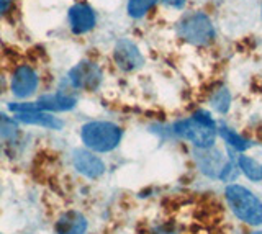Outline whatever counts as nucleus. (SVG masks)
<instances>
[{
	"label": "nucleus",
	"instance_id": "f257e3e1",
	"mask_svg": "<svg viewBox=\"0 0 262 234\" xmlns=\"http://www.w3.org/2000/svg\"><path fill=\"white\" fill-rule=\"evenodd\" d=\"M174 131L199 149H210L216 141V123L208 111H196L192 118L180 120L174 125Z\"/></svg>",
	"mask_w": 262,
	"mask_h": 234
},
{
	"label": "nucleus",
	"instance_id": "f03ea898",
	"mask_svg": "<svg viewBox=\"0 0 262 234\" xmlns=\"http://www.w3.org/2000/svg\"><path fill=\"white\" fill-rule=\"evenodd\" d=\"M225 195L231 212L241 221L252 226L262 224V201L249 189L233 183L226 189Z\"/></svg>",
	"mask_w": 262,
	"mask_h": 234
},
{
	"label": "nucleus",
	"instance_id": "7ed1b4c3",
	"mask_svg": "<svg viewBox=\"0 0 262 234\" xmlns=\"http://www.w3.org/2000/svg\"><path fill=\"white\" fill-rule=\"evenodd\" d=\"M121 136V128L108 122H90L80 131L82 143L94 152L113 151L120 144Z\"/></svg>",
	"mask_w": 262,
	"mask_h": 234
},
{
	"label": "nucleus",
	"instance_id": "20e7f679",
	"mask_svg": "<svg viewBox=\"0 0 262 234\" xmlns=\"http://www.w3.org/2000/svg\"><path fill=\"white\" fill-rule=\"evenodd\" d=\"M177 31L179 36L185 39L187 43L199 44V46L208 44L215 38V28H213L210 18L200 12L187 15L185 18L180 20Z\"/></svg>",
	"mask_w": 262,
	"mask_h": 234
},
{
	"label": "nucleus",
	"instance_id": "39448f33",
	"mask_svg": "<svg viewBox=\"0 0 262 234\" xmlns=\"http://www.w3.org/2000/svg\"><path fill=\"white\" fill-rule=\"evenodd\" d=\"M69 82L80 90H95L102 82V71L95 62L82 61L71 69Z\"/></svg>",
	"mask_w": 262,
	"mask_h": 234
},
{
	"label": "nucleus",
	"instance_id": "423d86ee",
	"mask_svg": "<svg viewBox=\"0 0 262 234\" xmlns=\"http://www.w3.org/2000/svg\"><path fill=\"white\" fill-rule=\"evenodd\" d=\"M115 61L121 71H136L143 66V56L139 53L138 46L128 39H121L115 46Z\"/></svg>",
	"mask_w": 262,
	"mask_h": 234
},
{
	"label": "nucleus",
	"instance_id": "0eeeda50",
	"mask_svg": "<svg viewBox=\"0 0 262 234\" xmlns=\"http://www.w3.org/2000/svg\"><path fill=\"white\" fill-rule=\"evenodd\" d=\"M38 88V76L30 66H20L15 71L12 77V92L18 99H27V97L35 93Z\"/></svg>",
	"mask_w": 262,
	"mask_h": 234
},
{
	"label": "nucleus",
	"instance_id": "6e6552de",
	"mask_svg": "<svg viewBox=\"0 0 262 234\" xmlns=\"http://www.w3.org/2000/svg\"><path fill=\"white\" fill-rule=\"evenodd\" d=\"M69 25L76 35L87 33L95 25V13L85 4H76L69 9Z\"/></svg>",
	"mask_w": 262,
	"mask_h": 234
},
{
	"label": "nucleus",
	"instance_id": "1a4fd4ad",
	"mask_svg": "<svg viewBox=\"0 0 262 234\" xmlns=\"http://www.w3.org/2000/svg\"><path fill=\"white\" fill-rule=\"evenodd\" d=\"M74 167L85 177H90V179H97L105 172L103 160L90 151L79 149L74 152Z\"/></svg>",
	"mask_w": 262,
	"mask_h": 234
},
{
	"label": "nucleus",
	"instance_id": "9d476101",
	"mask_svg": "<svg viewBox=\"0 0 262 234\" xmlns=\"http://www.w3.org/2000/svg\"><path fill=\"white\" fill-rule=\"evenodd\" d=\"M210 149H202L200 154L196 156V164H199L200 171L205 175L220 179V175H221V172H223V169H225L228 160H223L220 151H210Z\"/></svg>",
	"mask_w": 262,
	"mask_h": 234
},
{
	"label": "nucleus",
	"instance_id": "9b49d317",
	"mask_svg": "<svg viewBox=\"0 0 262 234\" xmlns=\"http://www.w3.org/2000/svg\"><path fill=\"white\" fill-rule=\"evenodd\" d=\"M56 234H85L87 220L79 212H68L56 221Z\"/></svg>",
	"mask_w": 262,
	"mask_h": 234
},
{
	"label": "nucleus",
	"instance_id": "f8f14e48",
	"mask_svg": "<svg viewBox=\"0 0 262 234\" xmlns=\"http://www.w3.org/2000/svg\"><path fill=\"white\" fill-rule=\"evenodd\" d=\"M15 120H18L21 123L27 125H38L43 128H49V130H61L62 122L59 118L53 116L48 111H31V113H16Z\"/></svg>",
	"mask_w": 262,
	"mask_h": 234
},
{
	"label": "nucleus",
	"instance_id": "ddd939ff",
	"mask_svg": "<svg viewBox=\"0 0 262 234\" xmlns=\"http://www.w3.org/2000/svg\"><path fill=\"white\" fill-rule=\"evenodd\" d=\"M36 103L38 110L41 111H66L74 108L76 105V99L64 93H56V95H45Z\"/></svg>",
	"mask_w": 262,
	"mask_h": 234
},
{
	"label": "nucleus",
	"instance_id": "4468645a",
	"mask_svg": "<svg viewBox=\"0 0 262 234\" xmlns=\"http://www.w3.org/2000/svg\"><path fill=\"white\" fill-rule=\"evenodd\" d=\"M237 167L246 174V177L251 180H262V164H259L257 160H254L249 156H239L237 159Z\"/></svg>",
	"mask_w": 262,
	"mask_h": 234
},
{
	"label": "nucleus",
	"instance_id": "2eb2a0df",
	"mask_svg": "<svg viewBox=\"0 0 262 234\" xmlns=\"http://www.w3.org/2000/svg\"><path fill=\"white\" fill-rule=\"evenodd\" d=\"M218 133H220V136L223 138L229 146L231 148H234L236 151H246V149H249L251 148V143L249 141H246L244 138H241L239 134H236L233 130H229V128H226V126H220L218 128Z\"/></svg>",
	"mask_w": 262,
	"mask_h": 234
},
{
	"label": "nucleus",
	"instance_id": "dca6fc26",
	"mask_svg": "<svg viewBox=\"0 0 262 234\" xmlns=\"http://www.w3.org/2000/svg\"><path fill=\"white\" fill-rule=\"evenodd\" d=\"M158 0H129L128 2V13L133 18H141Z\"/></svg>",
	"mask_w": 262,
	"mask_h": 234
},
{
	"label": "nucleus",
	"instance_id": "f3484780",
	"mask_svg": "<svg viewBox=\"0 0 262 234\" xmlns=\"http://www.w3.org/2000/svg\"><path fill=\"white\" fill-rule=\"evenodd\" d=\"M211 105L216 111L226 113L229 105H231V95H229V92L226 90V88H220V90H216L215 93H213Z\"/></svg>",
	"mask_w": 262,
	"mask_h": 234
},
{
	"label": "nucleus",
	"instance_id": "a211bd4d",
	"mask_svg": "<svg viewBox=\"0 0 262 234\" xmlns=\"http://www.w3.org/2000/svg\"><path fill=\"white\" fill-rule=\"evenodd\" d=\"M16 134V120H12L0 113V136L5 139L13 138Z\"/></svg>",
	"mask_w": 262,
	"mask_h": 234
},
{
	"label": "nucleus",
	"instance_id": "6ab92c4d",
	"mask_svg": "<svg viewBox=\"0 0 262 234\" xmlns=\"http://www.w3.org/2000/svg\"><path fill=\"white\" fill-rule=\"evenodd\" d=\"M164 5H169V7H174V9H182L185 5V0H162Z\"/></svg>",
	"mask_w": 262,
	"mask_h": 234
},
{
	"label": "nucleus",
	"instance_id": "aec40b11",
	"mask_svg": "<svg viewBox=\"0 0 262 234\" xmlns=\"http://www.w3.org/2000/svg\"><path fill=\"white\" fill-rule=\"evenodd\" d=\"M10 7V0H0V13H4Z\"/></svg>",
	"mask_w": 262,
	"mask_h": 234
},
{
	"label": "nucleus",
	"instance_id": "412c9836",
	"mask_svg": "<svg viewBox=\"0 0 262 234\" xmlns=\"http://www.w3.org/2000/svg\"><path fill=\"white\" fill-rule=\"evenodd\" d=\"M254 234H262V231H259V232H254Z\"/></svg>",
	"mask_w": 262,
	"mask_h": 234
}]
</instances>
